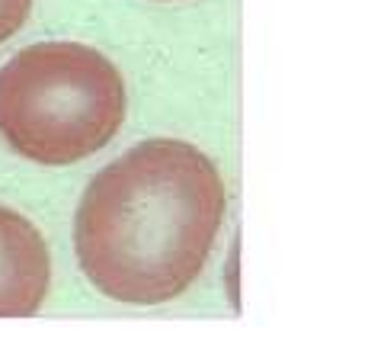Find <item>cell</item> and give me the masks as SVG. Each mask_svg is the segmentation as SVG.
Listing matches in <instances>:
<instances>
[{
    "label": "cell",
    "instance_id": "2",
    "mask_svg": "<svg viewBox=\"0 0 368 337\" xmlns=\"http://www.w3.org/2000/svg\"><path fill=\"white\" fill-rule=\"evenodd\" d=\"M125 119V84L83 42H38L0 68V138L36 164L61 167L97 154Z\"/></svg>",
    "mask_w": 368,
    "mask_h": 337
},
{
    "label": "cell",
    "instance_id": "3",
    "mask_svg": "<svg viewBox=\"0 0 368 337\" xmlns=\"http://www.w3.org/2000/svg\"><path fill=\"white\" fill-rule=\"evenodd\" d=\"M52 261L42 231L13 209L0 206V318H29L42 308Z\"/></svg>",
    "mask_w": 368,
    "mask_h": 337
},
{
    "label": "cell",
    "instance_id": "1",
    "mask_svg": "<svg viewBox=\"0 0 368 337\" xmlns=\"http://www.w3.org/2000/svg\"><path fill=\"white\" fill-rule=\"evenodd\" d=\"M225 200L218 167L196 145L141 142L83 190L74 215L77 263L115 302H170L202 273Z\"/></svg>",
    "mask_w": 368,
    "mask_h": 337
},
{
    "label": "cell",
    "instance_id": "4",
    "mask_svg": "<svg viewBox=\"0 0 368 337\" xmlns=\"http://www.w3.org/2000/svg\"><path fill=\"white\" fill-rule=\"evenodd\" d=\"M29 10L32 0H0V46L23 29V23L29 20Z\"/></svg>",
    "mask_w": 368,
    "mask_h": 337
}]
</instances>
